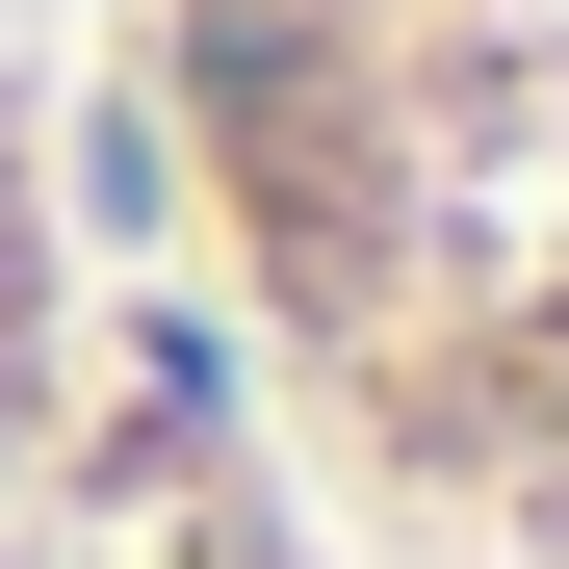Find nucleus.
<instances>
[{
	"mask_svg": "<svg viewBox=\"0 0 569 569\" xmlns=\"http://www.w3.org/2000/svg\"><path fill=\"white\" fill-rule=\"evenodd\" d=\"M27 440H52V233L0 181V543H27Z\"/></svg>",
	"mask_w": 569,
	"mask_h": 569,
	"instance_id": "f03ea898",
	"label": "nucleus"
},
{
	"mask_svg": "<svg viewBox=\"0 0 569 569\" xmlns=\"http://www.w3.org/2000/svg\"><path fill=\"white\" fill-rule=\"evenodd\" d=\"M130 181L362 569H569V0H130Z\"/></svg>",
	"mask_w": 569,
	"mask_h": 569,
	"instance_id": "f257e3e1",
	"label": "nucleus"
}]
</instances>
